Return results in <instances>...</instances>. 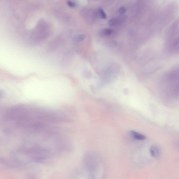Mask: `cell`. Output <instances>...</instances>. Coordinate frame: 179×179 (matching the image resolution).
<instances>
[{
  "label": "cell",
  "mask_w": 179,
  "mask_h": 179,
  "mask_svg": "<svg viewBox=\"0 0 179 179\" xmlns=\"http://www.w3.org/2000/svg\"><path fill=\"white\" fill-rule=\"evenodd\" d=\"M3 120L7 132H25L42 130L66 120L62 114L54 110L29 104H19L7 110Z\"/></svg>",
  "instance_id": "cell-1"
},
{
  "label": "cell",
  "mask_w": 179,
  "mask_h": 179,
  "mask_svg": "<svg viewBox=\"0 0 179 179\" xmlns=\"http://www.w3.org/2000/svg\"><path fill=\"white\" fill-rule=\"evenodd\" d=\"M162 95L173 101L179 98V65L173 67L163 76L160 82Z\"/></svg>",
  "instance_id": "cell-2"
},
{
  "label": "cell",
  "mask_w": 179,
  "mask_h": 179,
  "mask_svg": "<svg viewBox=\"0 0 179 179\" xmlns=\"http://www.w3.org/2000/svg\"><path fill=\"white\" fill-rule=\"evenodd\" d=\"M165 49L170 54H179V35L166 41Z\"/></svg>",
  "instance_id": "cell-3"
},
{
  "label": "cell",
  "mask_w": 179,
  "mask_h": 179,
  "mask_svg": "<svg viewBox=\"0 0 179 179\" xmlns=\"http://www.w3.org/2000/svg\"><path fill=\"white\" fill-rule=\"evenodd\" d=\"M150 152L153 157L157 158L160 157L161 155V151L159 148L155 146H153L150 149Z\"/></svg>",
  "instance_id": "cell-4"
},
{
  "label": "cell",
  "mask_w": 179,
  "mask_h": 179,
  "mask_svg": "<svg viewBox=\"0 0 179 179\" xmlns=\"http://www.w3.org/2000/svg\"><path fill=\"white\" fill-rule=\"evenodd\" d=\"M131 136L136 140H144L146 138L145 136L142 134L138 133L134 130H131L130 131Z\"/></svg>",
  "instance_id": "cell-5"
},
{
  "label": "cell",
  "mask_w": 179,
  "mask_h": 179,
  "mask_svg": "<svg viewBox=\"0 0 179 179\" xmlns=\"http://www.w3.org/2000/svg\"><path fill=\"white\" fill-rule=\"evenodd\" d=\"M98 13L100 17L101 18L106 19H107V16L105 13L102 8H100L98 10Z\"/></svg>",
  "instance_id": "cell-6"
},
{
  "label": "cell",
  "mask_w": 179,
  "mask_h": 179,
  "mask_svg": "<svg viewBox=\"0 0 179 179\" xmlns=\"http://www.w3.org/2000/svg\"><path fill=\"white\" fill-rule=\"evenodd\" d=\"M113 31L112 30V29H109V28H106L105 29L104 31V33L105 34H106V35H110V34H111L112 32Z\"/></svg>",
  "instance_id": "cell-7"
},
{
  "label": "cell",
  "mask_w": 179,
  "mask_h": 179,
  "mask_svg": "<svg viewBox=\"0 0 179 179\" xmlns=\"http://www.w3.org/2000/svg\"><path fill=\"white\" fill-rule=\"evenodd\" d=\"M116 23V20L113 19H110L108 22V25L110 26H111L114 25Z\"/></svg>",
  "instance_id": "cell-8"
},
{
  "label": "cell",
  "mask_w": 179,
  "mask_h": 179,
  "mask_svg": "<svg viewBox=\"0 0 179 179\" xmlns=\"http://www.w3.org/2000/svg\"><path fill=\"white\" fill-rule=\"evenodd\" d=\"M126 11V9L123 6H121V7L118 10L119 12L121 14L124 13Z\"/></svg>",
  "instance_id": "cell-9"
},
{
  "label": "cell",
  "mask_w": 179,
  "mask_h": 179,
  "mask_svg": "<svg viewBox=\"0 0 179 179\" xmlns=\"http://www.w3.org/2000/svg\"><path fill=\"white\" fill-rule=\"evenodd\" d=\"M68 5L71 8L74 7L75 6V3L71 1H68Z\"/></svg>",
  "instance_id": "cell-10"
}]
</instances>
